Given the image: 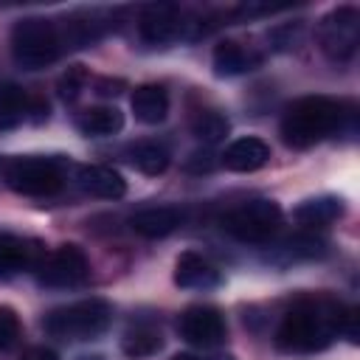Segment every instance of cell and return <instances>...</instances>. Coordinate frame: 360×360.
Listing matches in <instances>:
<instances>
[{"instance_id": "6da1fadb", "label": "cell", "mask_w": 360, "mask_h": 360, "mask_svg": "<svg viewBox=\"0 0 360 360\" xmlns=\"http://www.w3.org/2000/svg\"><path fill=\"white\" fill-rule=\"evenodd\" d=\"M338 335L357 343V309L321 295L301 298L284 312L276 329V343L284 352H318L326 349Z\"/></svg>"}, {"instance_id": "7a4b0ae2", "label": "cell", "mask_w": 360, "mask_h": 360, "mask_svg": "<svg viewBox=\"0 0 360 360\" xmlns=\"http://www.w3.org/2000/svg\"><path fill=\"white\" fill-rule=\"evenodd\" d=\"M354 112H346L340 101L329 96H301L295 98L281 118V138L292 149L315 146L318 141L343 129V121Z\"/></svg>"}, {"instance_id": "3957f363", "label": "cell", "mask_w": 360, "mask_h": 360, "mask_svg": "<svg viewBox=\"0 0 360 360\" xmlns=\"http://www.w3.org/2000/svg\"><path fill=\"white\" fill-rule=\"evenodd\" d=\"M45 332L59 340H93L112 323V307L104 298H82L45 315Z\"/></svg>"}, {"instance_id": "277c9868", "label": "cell", "mask_w": 360, "mask_h": 360, "mask_svg": "<svg viewBox=\"0 0 360 360\" xmlns=\"http://www.w3.org/2000/svg\"><path fill=\"white\" fill-rule=\"evenodd\" d=\"M62 39L56 22L45 17H25L11 28V56L22 70H39L59 59Z\"/></svg>"}, {"instance_id": "5b68a950", "label": "cell", "mask_w": 360, "mask_h": 360, "mask_svg": "<svg viewBox=\"0 0 360 360\" xmlns=\"http://www.w3.org/2000/svg\"><path fill=\"white\" fill-rule=\"evenodd\" d=\"M3 180L11 191L22 197H53L65 186V169L53 158L22 155L6 163Z\"/></svg>"}, {"instance_id": "8992f818", "label": "cell", "mask_w": 360, "mask_h": 360, "mask_svg": "<svg viewBox=\"0 0 360 360\" xmlns=\"http://www.w3.org/2000/svg\"><path fill=\"white\" fill-rule=\"evenodd\" d=\"M281 225V208L273 200H250L222 217V231L248 245H264Z\"/></svg>"}, {"instance_id": "52a82bcc", "label": "cell", "mask_w": 360, "mask_h": 360, "mask_svg": "<svg viewBox=\"0 0 360 360\" xmlns=\"http://www.w3.org/2000/svg\"><path fill=\"white\" fill-rule=\"evenodd\" d=\"M318 42L326 59L343 65L354 56L360 42V11L354 6H338L332 8L321 25H318Z\"/></svg>"}, {"instance_id": "ba28073f", "label": "cell", "mask_w": 360, "mask_h": 360, "mask_svg": "<svg viewBox=\"0 0 360 360\" xmlns=\"http://www.w3.org/2000/svg\"><path fill=\"white\" fill-rule=\"evenodd\" d=\"M34 273L42 287L68 290V287H79L90 276V262L79 245H59L56 250L42 256Z\"/></svg>"}, {"instance_id": "9c48e42d", "label": "cell", "mask_w": 360, "mask_h": 360, "mask_svg": "<svg viewBox=\"0 0 360 360\" xmlns=\"http://www.w3.org/2000/svg\"><path fill=\"white\" fill-rule=\"evenodd\" d=\"M177 332L191 346L214 349V346H222L225 343L228 323H225V315L217 307H211V304H194V307H186L180 312Z\"/></svg>"}, {"instance_id": "30bf717a", "label": "cell", "mask_w": 360, "mask_h": 360, "mask_svg": "<svg viewBox=\"0 0 360 360\" xmlns=\"http://www.w3.org/2000/svg\"><path fill=\"white\" fill-rule=\"evenodd\" d=\"M186 25L191 22H183V11L172 3H152L138 17V34L146 45H169L183 37Z\"/></svg>"}, {"instance_id": "8fae6325", "label": "cell", "mask_w": 360, "mask_h": 360, "mask_svg": "<svg viewBox=\"0 0 360 360\" xmlns=\"http://www.w3.org/2000/svg\"><path fill=\"white\" fill-rule=\"evenodd\" d=\"M45 256L42 242L17 236V233H0V278H11L25 270H37Z\"/></svg>"}, {"instance_id": "7c38bea8", "label": "cell", "mask_w": 360, "mask_h": 360, "mask_svg": "<svg viewBox=\"0 0 360 360\" xmlns=\"http://www.w3.org/2000/svg\"><path fill=\"white\" fill-rule=\"evenodd\" d=\"M222 276L219 270L200 253L194 250H186L177 256L174 262V284L183 287V290H214L219 287Z\"/></svg>"}, {"instance_id": "4fadbf2b", "label": "cell", "mask_w": 360, "mask_h": 360, "mask_svg": "<svg viewBox=\"0 0 360 360\" xmlns=\"http://www.w3.org/2000/svg\"><path fill=\"white\" fill-rule=\"evenodd\" d=\"M183 217L186 214L177 205H152V208H143V211L132 214L129 228L143 239H163V236H169L180 228Z\"/></svg>"}, {"instance_id": "5bb4252c", "label": "cell", "mask_w": 360, "mask_h": 360, "mask_svg": "<svg viewBox=\"0 0 360 360\" xmlns=\"http://www.w3.org/2000/svg\"><path fill=\"white\" fill-rule=\"evenodd\" d=\"M76 183L84 194H93V197H101V200H118V197L127 194V180L115 169L101 166V163L79 166L76 169Z\"/></svg>"}, {"instance_id": "9a60e30c", "label": "cell", "mask_w": 360, "mask_h": 360, "mask_svg": "<svg viewBox=\"0 0 360 360\" xmlns=\"http://www.w3.org/2000/svg\"><path fill=\"white\" fill-rule=\"evenodd\" d=\"M222 166L231 169V172H239V174H248V172H256L262 169L267 160H270V146L262 141V138H236L233 143L225 146V152L219 155Z\"/></svg>"}, {"instance_id": "2e32d148", "label": "cell", "mask_w": 360, "mask_h": 360, "mask_svg": "<svg viewBox=\"0 0 360 360\" xmlns=\"http://www.w3.org/2000/svg\"><path fill=\"white\" fill-rule=\"evenodd\" d=\"M214 73L217 76H242V73H250L262 65V56L253 51V48H245L242 42H233V39H225L214 48Z\"/></svg>"}, {"instance_id": "e0dca14e", "label": "cell", "mask_w": 360, "mask_h": 360, "mask_svg": "<svg viewBox=\"0 0 360 360\" xmlns=\"http://www.w3.org/2000/svg\"><path fill=\"white\" fill-rule=\"evenodd\" d=\"M59 28V25H56ZM107 22L101 20L98 11H79L73 17L65 20V25L59 28V39H62V51L65 48H87L93 42L101 39Z\"/></svg>"}, {"instance_id": "ac0fdd59", "label": "cell", "mask_w": 360, "mask_h": 360, "mask_svg": "<svg viewBox=\"0 0 360 360\" xmlns=\"http://www.w3.org/2000/svg\"><path fill=\"white\" fill-rule=\"evenodd\" d=\"M132 112L141 124H160L169 115V93L160 84H141L132 93Z\"/></svg>"}, {"instance_id": "d6986e66", "label": "cell", "mask_w": 360, "mask_h": 360, "mask_svg": "<svg viewBox=\"0 0 360 360\" xmlns=\"http://www.w3.org/2000/svg\"><path fill=\"white\" fill-rule=\"evenodd\" d=\"M292 214H295V219H298L301 225H307V228H323V225H329V222H335V219L343 217V200L335 197V194L309 197V200H304Z\"/></svg>"}, {"instance_id": "ffe728a7", "label": "cell", "mask_w": 360, "mask_h": 360, "mask_svg": "<svg viewBox=\"0 0 360 360\" xmlns=\"http://www.w3.org/2000/svg\"><path fill=\"white\" fill-rule=\"evenodd\" d=\"M76 127L82 135H90V138H107V135H115L121 132L124 127V112L118 107H90V110H82L76 115Z\"/></svg>"}, {"instance_id": "44dd1931", "label": "cell", "mask_w": 360, "mask_h": 360, "mask_svg": "<svg viewBox=\"0 0 360 360\" xmlns=\"http://www.w3.org/2000/svg\"><path fill=\"white\" fill-rule=\"evenodd\" d=\"M127 158H129V163L138 172H143L149 177H158V174H163L169 169V152L158 141H138V143H132L127 149Z\"/></svg>"}, {"instance_id": "7402d4cb", "label": "cell", "mask_w": 360, "mask_h": 360, "mask_svg": "<svg viewBox=\"0 0 360 360\" xmlns=\"http://www.w3.org/2000/svg\"><path fill=\"white\" fill-rule=\"evenodd\" d=\"M163 349V335L155 329V326H132L124 332L121 338V352L129 357V360H143V357H152Z\"/></svg>"}, {"instance_id": "603a6c76", "label": "cell", "mask_w": 360, "mask_h": 360, "mask_svg": "<svg viewBox=\"0 0 360 360\" xmlns=\"http://www.w3.org/2000/svg\"><path fill=\"white\" fill-rule=\"evenodd\" d=\"M28 107H31V101L20 84H14V82L0 84V132L22 124V118L28 115Z\"/></svg>"}, {"instance_id": "cb8c5ba5", "label": "cell", "mask_w": 360, "mask_h": 360, "mask_svg": "<svg viewBox=\"0 0 360 360\" xmlns=\"http://www.w3.org/2000/svg\"><path fill=\"white\" fill-rule=\"evenodd\" d=\"M228 129H231V124H228V118L225 115H219V112H214V110H202V112H197L194 115V121H191V132L202 141V143H219L225 135H228Z\"/></svg>"}, {"instance_id": "d4e9b609", "label": "cell", "mask_w": 360, "mask_h": 360, "mask_svg": "<svg viewBox=\"0 0 360 360\" xmlns=\"http://www.w3.org/2000/svg\"><path fill=\"white\" fill-rule=\"evenodd\" d=\"M323 239L312 236V233H298V236H290L287 242H281V253L287 259H312V256H321L323 253Z\"/></svg>"}, {"instance_id": "484cf974", "label": "cell", "mask_w": 360, "mask_h": 360, "mask_svg": "<svg viewBox=\"0 0 360 360\" xmlns=\"http://www.w3.org/2000/svg\"><path fill=\"white\" fill-rule=\"evenodd\" d=\"M87 82H90V76H87V70H84L82 65H73V68H68V70L62 73L59 84H56V90H59V98H62V101H76V98L82 96V90L87 87Z\"/></svg>"}, {"instance_id": "4316f807", "label": "cell", "mask_w": 360, "mask_h": 360, "mask_svg": "<svg viewBox=\"0 0 360 360\" xmlns=\"http://www.w3.org/2000/svg\"><path fill=\"white\" fill-rule=\"evenodd\" d=\"M17 338H20V318L11 307L0 304V352L11 349L17 343Z\"/></svg>"}, {"instance_id": "83f0119b", "label": "cell", "mask_w": 360, "mask_h": 360, "mask_svg": "<svg viewBox=\"0 0 360 360\" xmlns=\"http://www.w3.org/2000/svg\"><path fill=\"white\" fill-rule=\"evenodd\" d=\"M214 166H217V160H214V155H211L208 149H197V152H191V155L186 158V169H188V172H194V174L211 172Z\"/></svg>"}, {"instance_id": "f1b7e54d", "label": "cell", "mask_w": 360, "mask_h": 360, "mask_svg": "<svg viewBox=\"0 0 360 360\" xmlns=\"http://www.w3.org/2000/svg\"><path fill=\"white\" fill-rule=\"evenodd\" d=\"M121 90H124V82H121V79H98V82H96V93L104 96V98H112V96H118Z\"/></svg>"}, {"instance_id": "f546056e", "label": "cell", "mask_w": 360, "mask_h": 360, "mask_svg": "<svg viewBox=\"0 0 360 360\" xmlns=\"http://www.w3.org/2000/svg\"><path fill=\"white\" fill-rule=\"evenodd\" d=\"M20 360H59V354L53 349H48V346H31V349L22 352Z\"/></svg>"}, {"instance_id": "4dcf8cb0", "label": "cell", "mask_w": 360, "mask_h": 360, "mask_svg": "<svg viewBox=\"0 0 360 360\" xmlns=\"http://www.w3.org/2000/svg\"><path fill=\"white\" fill-rule=\"evenodd\" d=\"M172 360H202L200 354H174Z\"/></svg>"}, {"instance_id": "1f68e13d", "label": "cell", "mask_w": 360, "mask_h": 360, "mask_svg": "<svg viewBox=\"0 0 360 360\" xmlns=\"http://www.w3.org/2000/svg\"><path fill=\"white\" fill-rule=\"evenodd\" d=\"M202 360H233L231 354H211V357H202Z\"/></svg>"}, {"instance_id": "d6a6232c", "label": "cell", "mask_w": 360, "mask_h": 360, "mask_svg": "<svg viewBox=\"0 0 360 360\" xmlns=\"http://www.w3.org/2000/svg\"><path fill=\"white\" fill-rule=\"evenodd\" d=\"M76 360H101V357H96V354H93V357H76Z\"/></svg>"}]
</instances>
